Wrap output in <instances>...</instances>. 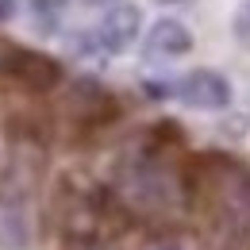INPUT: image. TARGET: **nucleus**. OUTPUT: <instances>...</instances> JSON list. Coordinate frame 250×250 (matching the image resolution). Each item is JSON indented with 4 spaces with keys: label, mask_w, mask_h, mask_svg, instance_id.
Wrapping results in <instances>:
<instances>
[{
    "label": "nucleus",
    "mask_w": 250,
    "mask_h": 250,
    "mask_svg": "<svg viewBox=\"0 0 250 250\" xmlns=\"http://www.w3.org/2000/svg\"><path fill=\"white\" fill-rule=\"evenodd\" d=\"M143 31V12L135 8V4H112V8H104V16H100V23H96L89 39H93V50L96 54H124L135 46V39Z\"/></svg>",
    "instance_id": "f257e3e1"
},
{
    "label": "nucleus",
    "mask_w": 250,
    "mask_h": 250,
    "mask_svg": "<svg viewBox=\"0 0 250 250\" xmlns=\"http://www.w3.org/2000/svg\"><path fill=\"white\" fill-rule=\"evenodd\" d=\"M169 96H177L181 104L200 108V112H223L235 93H231V81L223 73H216V69H188L185 77L173 81Z\"/></svg>",
    "instance_id": "f03ea898"
},
{
    "label": "nucleus",
    "mask_w": 250,
    "mask_h": 250,
    "mask_svg": "<svg viewBox=\"0 0 250 250\" xmlns=\"http://www.w3.org/2000/svg\"><path fill=\"white\" fill-rule=\"evenodd\" d=\"M4 73L12 81H20L23 89H31V93H46V89H54L62 81V65L54 62V58H46L39 50H23V46H12L8 50Z\"/></svg>",
    "instance_id": "7ed1b4c3"
},
{
    "label": "nucleus",
    "mask_w": 250,
    "mask_h": 250,
    "mask_svg": "<svg viewBox=\"0 0 250 250\" xmlns=\"http://www.w3.org/2000/svg\"><path fill=\"white\" fill-rule=\"evenodd\" d=\"M143 50H146V58H158V62L185 58L188 50H192V31H188L181 20H173V16L154 20L146 39H143Z\"/></svg>",
    "instance_id": "20e7f679"
},
{
    "label": "nucleus",
    "mask_w": 250,
    "mask_h": 250,
    "mask_svg": "<svg viewBox=\"0 0 250 250\" xmlns=\"http://www.w3.org/2000/svg\"><path fill=\"white\" fill-rule=\"evenodd\" d=\"M27 8H31L39 31H54L58 20L65 16V8H69V0H27Z\"/></svg>",
    "instance_id": "39448f33"
},
{
    "label": "nucleus",
    "mask_w": 250,
    "mask_h": 250,
    "mask_svg": "<svg viewBox=\"0 0 250 250\" xmlns=\"http://www.w3.org/2000/svg\"><path fill=\"white\" fill-rule=\"evenodd\" d=\"M231 31H235V39H239V46L250 50V0H247V4H239L235 20H231Z\"/></svg>",
    "instance_id": "423d86ee"
},
{
    "label": "nucleus",
    "mask_w": 250,
    "mask_h": 250,
    "mask_svg": "<svg viewBox=\"0 0 250 250\" xmlns=\"http://www.w3.org/2000/svg\"><path fill=\"white\" fill-rule=\"evenodd\" d=\"M8 16H16V0H0V23H4Z\"/></svg>",
    "instance_id": "0eeeda50"
},
{
    "label": "nucleus",
    "mask_w": 250,
    "mask_h": 250,
    "mask_svg": "<svg viewBox=\"0 0 250 250\" xmlns=\"http://www.w3.org/2000/svg\"><path fill=\"white\" fill-rule=\"evenodd\" d=\"M85 4H93V8H112V4H120V0H85Z\"/></svg>",
    "instance_id": "6e6552de"
},
{
    "label": "nucleus",
    "mask_w": 250,
    "mask_h": 250,
    "mask_svg": "<svg viewBox=\"0 0 250 250\" xmlns=\"http://www.w3.org/2000/svg\"><path fill=\"white\" fill-rule=\"evenodd\" d=\"M154 250H188V247H181V243H158Z\"/></svg>",
    "instance_id": "1a4fd4ad"
},
{
    "label": "nucleus",
    "mask_w": 250,
    "mask_h": 250,
    "mask_svg": "<svg viewBox=\"0 0 250 250\" xmlns=\"http://www.w3.org/2000/svg\"><path fill=\"white\" fill-rule=\"evenodd\" d=\"M166 4H169V0H166Z\"/></svg>",
    "instance_id": "9d476101"
}]
</instances>
